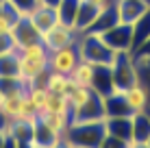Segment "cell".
I'll return each mask as SVG.
<instances>
[{
	"mask_svg": "<svg viewBox=\"0 0 150 148\" xmlns=\"http://www.w3.org/2000/svg\"><path fill=\"white\" fill-rule=\"evenodd\" d=\"M105 126H107V135L117 137L122 142L131 140L133 133V115H115V118H105Z\"/></svg>",
	"mask_w": 150,
	"mask_h": 148,
	"instance_id": "cell-8",
	"label": "cell"
},
{
	"mask_svg": "<svg viewBox=\"0 0 150 148\" xmlns=\"http://www.w3.org/2000/svg\"><path fill=\"white\" fill-rule=\"evenodd\" d=\"M79 48H76V44L72 46H65V48H59L54 50V52H50L48 57V70L50 72H59V74H65L70 76L72 70L76 68V63H79Z\"/></svg>",
	"mask_w": 150,
	"mask_h": 148,
	"instance_id": "cell-4",
	"label": "cell"
},
{
	"mask_svg": "<svg viewBox=\"0 0 150 148\" xmlns=\"http://www.w3.org/2000/svg\"><path fill=\"white\" fill-rule=\"evenodd\" d=\"M115 9H117V20L122 24L133 26L150 11V2L148 0H115Z\"/></svg>",
	"mask_w": 150,
	"mask_h": 148,
	"instance_id": "cell-5",
	"label": "cell"
},
{
	"mask_svg": "<svg viewBox=\"0 0 150 148\" xmlns=\"http://www.w3.org/2000/svg\"><path fill=\"white\" fill-rule=\"evenodd\" d=\"M26 96H28V103H30L35 113H44L46 105H48V98H50V91L46 89V85H30Z\"/></svg>",
	"mask_w": 150,
	"mask_h": 148,
	"instance_id": "cell-11",
	"label": "cell"
},
{
	"mask_svg": "<svg viewBox=\"0 0 150 148\" xmlns=\"http://www.w3.org/2000/svg\"><path fill=\"white\" fill-rule=\"evenodd\" d=\"M124 100H126L131 113H146L148 105H150V91H148L146 85L139 81V83L126 87V91H124Z\"/></svg>",
	"mask_w": 150,
	"mask_h": 148,
	"instance_id": "cell-6",
	"label": "cell"
},
{
	"mask_svg": "<svg viewBox=\"0 0 150 148\" xmlns=\"http://www.w3.org/2000/svg\"><path fill=\"white\" fill-rule=\"evenodd\" d=\"M81 2L89 4V7L98 9V11H105V9H109L111 4H113V0H81Z\"/></svg>",
	"mask_w": 150,
	"mask_h": 148,
	"instance_id": "cell-16",
	"label": "cell"
},
{
	"mask_svg": "<svg viewBox=\"0 0 150 148\" xmlns=\"http://www.w3.org/2000/svg\"><path fill=\"white\" fill-rule=\"evenodd\" d=\"M46 113H59V115H70L72 118L68 98H65V96H59V94H50L48 105H46Z\"/></svg>",
	"mask_w": 150,
	"mask_h": 148,
	"instance_id": "cell-14",
	"label": "cell"
},
{
	"mask_svg": "<svg viewBox=\"0 0 150 148\" xmlns=\"http://www.w3.org/2000/svg\"><path fill=\"white\" fill-rule=\"evenodd\" d=\"M96 96V91L91 87H81V85H76L74 91L68 96V103H70V111L72 113H76V111H81L83 107H85L87 103H89L91 98Z\"/></svg>",
	"mask_w": 150,
	"mask_h": 148,
	"instance_id": "cell-12",
	"label": "cell"
},
{
	"mask_svg": "<svg viewBox=\"0 0 150 148\" xmlns=\"http://www.w3.org/2000/svg\"><path fill=\"white\" fill-rule=\"evenodd\" d=\"M44 85H46V89H48L50 94H59V96H65V98H68L76 87V83L70 76L59 74V72H50V70H48V74H46Z\"/></svg>",
	"mask_w": 150,
	"mask_h": 148,
	"instance_id": "cell-9",
	"label": "cell"
},
{
	"mask_svg": "<svg viewBox=\"0 0 150 148\" xmlns=\"http://www.w3.org/2000/svg\"><path fill=\"white\" fill-rule=\"evenodd\" d=\"M72 124V118L70 115H59V113H37V126L46 129L48 133L52 135H59V137H65Z\"/></svg>",
	"mask_w": 150,
	"mask_h": 148,
	"instance_id": "cell-7",
	"label": "cell"
},
{
	"mask_svg": "<svg viewBox=\"0 0 150 148\" xmlns=\"http://www.w3.org/2000/svg\"><path fill=\"white\" fill-rule=\"evenodd\" d=\"M107 137V126L102 122H83V124H70L65 140L74 148H100Z\"/></svg>",
	"mask_w": 150,
	"mask_h": 148,
	"instance_id": "cell-1",
	"label": "cell"
},
{
	"mask_svg": "<svg viewBox=\"0 0 150 148\" xmlns=\"http://www.w3.org/2000/svg\"><path fill=\"white\" fill-rule=\"evenodd\" d=\"M96 72H98V68L94 63H89V61H85V59H79L76 68L72 70V74H70V79L74 81L76 85H81V87H94Z\"/></svg>",
	"mask_w": 150,
	"mask_h": 148,
	"instance_id": "cell-10",
	"label": "cell"
},
{
	"mask_svg": "<svg viewBox=\"0 0 150 148\" xmlns=\"http://www.w3.org/2000/svg\"><path fill=\"white\" fill-rule=\"evenodd\" d=\"M20 20L22 18H11L9 9H2V4H0V37H9L18 28Z\"/></svg>",
	"mask_w": 150,
	"mask_h": 148,
	"instance_id": "cell-15",
	"label": "cell"
},
{
	"mask_svg": "<svg viewBox=\"0 0 150 148\" xmlns=\"http://www.w3.org/2000/svg\"><path fill=\"white\" fill-rule=\"evenodd\" d=\"M74 37H76V28L72 26V24L61 22L59 18H57L46 30L39 33V42L48 48V52H54V50H59V48L72 46L74 44Z\"/></svg>",
	"mask_w": 150,
	"mask_h": 148,
	"instance_id": "cell-2",
	"label": "cell"
},
{
	"mask_svg": "<svg viewBox=\"0 0 150 148\" xmlns=\"http://www.w3.org/2000/svg\"><path fill=\"white\" fill-rule=\"evenodd\" d=\"M100 39L109 46L113 52H131V48H133V26L117 22L109 30L100 33Z\"/></svg>",
	"mask_w": 150,
	"mask_h": 148,
	"instance_id": "cell-3",
	"label": "cell"
},
{
	"mask_svg": "<svg viewBox=\"0 0 150 148\" xmlns=\"http://www.w3.org/2000/svg\"><path fill=\"white\" fill-rule=\"evenodd\" d=\"M150 137V113H133V133L131 140L146 142Z\"/></svg>",
	"mask_w": 150,
	"mask_h": 148,
	"instance_id": "cell-13",
	"label": "cell"
}]
</instances>
